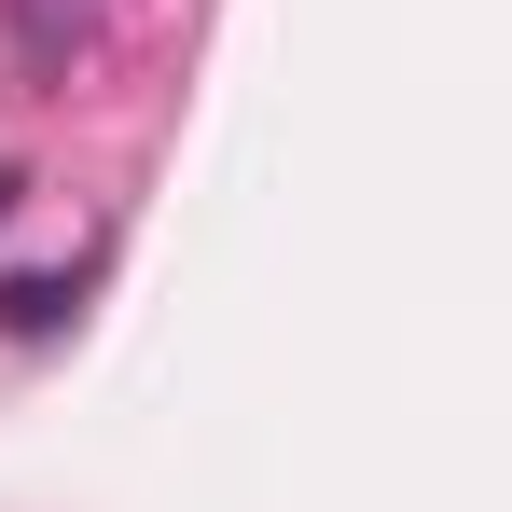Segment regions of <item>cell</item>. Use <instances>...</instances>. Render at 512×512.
I'll list each match as a JSON object with an SVG mask.
<instances>
[{"mask_svg":"<svg viewBox=\"0 0 512 512\" xmlns=\"http://www.w3.org/2000/svg\"><path fill=\"white\" fill-rule=\"evenodd\" d=\"M0 319H14V333H56V319H70V277H14Z\"/></svg>","mask_w":512,"mask_h":512,"instance_id":"cell-2","label":"cell"},{"mask_svg":"<svg viewBox=\"0 0 512 512\" xmlns=\"http://www.w3.org/2000/svg\"><path fill=\"white\" fill-rule=\"evenodd\" d=\"M14 208H28V167H0V222H14Z\"/></svg>","mask_w":512,"mask_h":512,"instance_id":"cell-3","label":"cell"},{"mask_svg":"<svg viewBox=\"0 0 512 512\" xmlns=\"http://www.w3.org/2000/svg\"><path fill=\"white\" fill-rule=\"evenodd\" d=\"M0 14H14V56H28V70H70L97 42V0H0Z\"/></svg>","mask_w":512,"mask_h":512,"instance_id":"cell-1","label":"cell"}]
</instances>
